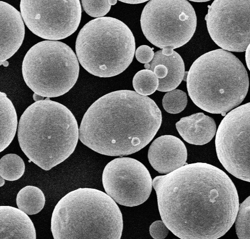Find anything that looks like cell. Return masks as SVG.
<instances>
[{"mask_svg":"<svg viewBox=\"0 0 250 239\" xmlns=\"http://www.w3.org/2000/svg\"><path fill=\"white\" fill-rule=\"evenodd\" d=\"M80 64L70 47L63 42L45 40L32 47L22 63L23 78L36 95L50 98L62 96L74 86Z\"/></svg>","mask_w":250,"mask_h":239,"instance_id":"cell-7","label":"cell"},{"mask_svg":"<svg viewBox=\"0 0 250 239\" xmlns=\"http://www.w3.org/2000/svg\"><path fill=\"white\" fill-rule=\"evenodd\" d=\"M44 193L39 188L27 186L17 194L16 202L19 209L27 215H35L44 208L45 204Z\"/></svg>","mask_w":250,"mask_h":239,"instance_id":"cell-19","label":"cell"},{"mask_svg":"<svg viewBox=\"0 0 250 239\" xmlns=\"http://www.w3.org/2000/svg\"><path fill=\"white\" fill-rule=\"evenodd\" d=\"M186 82L188 96L195 105L223 116L244 101L249 87L243 63L222 49L198 58L189 68Z\"/></svg>","mask_w":250,"mask_h":239,"instance_id":"cell-4","label":"cell"},{"mask_svg":"<svg viewBox=\"0 0 250 239\" xmlns=\"http://www.w3.org/2000/svg\"><path fill=\"white\" fill-rule=\"evenodd\" d=\"M153 72L159 80H163L167 76L168 70L165 65H158L154 67Z\"/></svg>","mask_w":250,"mask_h":239,"instance_id":"cell-27","label":"cell"},{"mask_svg":"<svg viewBox=\"0 0 250 239\" xmlns=\"http://www.w3.org/2000/svg\"><path fill=\"white\" fill-rule=\"evenodd\" d=\"M176 126L186 142L196 146H203L209 142L217 131L214 120L202 113L182 118L176 123Z\"/></svg>","mask_w":250,"mask_h":239,"instance_id":"cell-15","label":"cell"},{"mask_svg":"<svg viewBox=\"0 0 250 239\" xmlns=\"http://www.w3.org/2000/svg\"><path fill=\"white\" fill-rule=\"evenodd\" d=\"M44 98L34 93L33 95V100L36 101L44 100Z\"/></svg>","mask_w":250,"mask_h":239,"instance_id":"cell-30","label":"cell"},{"mask_svg":"<svg viewBox=\"0 0 250 239\" xmlns=\"http://www.w3.org/2000/svg\"><path fill=\"white\" fill-rule=\"evenodd\" d=\"M104 190L116 203L125 207L139 206L147 200L152 190L148 170L139 160L119 158L105 166L102 175Z\"/></svg>","mask_w":250,"mask_h":239,"instance_id":"cell-12","label":"cell"},{"mask_svg":"<svg viewBox=\"0 0 250 239\" xmlns=\"http://www.w3.org/2000/svg\"><path fill=\"white\" fill-rule=\"evenodd\" d=\"M149 232L154 239H164L168 235L169 229L162 220H157L151 225Z\"/></svg>","mask_w":250,"mask_h":239,"instance_id":"cell-25","label":"cell"},{"mask_svg":"<svg viewBox=\"0 0 250 239\" xmlns=\"http://www.w3.org/2000/svg\"><path fill=\"white\" fill-rule=\"evenodd\" d=\"M148 160L161 174H168L187 165L188 152L185 143L176 137L164 135L155 139L148 151Z\"/></svg>","mask_w":250,"mask_h":239,"instance_id":"cell-13","label":"cell"},{"mask_svg":"<svg viewBox=\"0 0 250 239\" xmlns=\"http://www.w3.org/2000/svg\"><path fill=\"white\" fill-rule=\"evenodd\" d=\"M8 65H9V63H8V61H5V62H3V64H2V65H3V66H5V67H7V66H8Z\"/></svg>","mask_w":250,"mask_h":239,"instance_id":"cell-34","label":"cell"},{"mask_svg":"<svg viewBox=\"0 0 250 239\" xmlns=\"http://www.w3.org/2000/svg\"><path fill=\"white\" fill-rule=\"evenodd\" d=\"M82 2L85 12L90 16L98 19L105 16L110 11L111 6L109 0L107 1L83 0Z\"/></svg>","mask_w":250,"mask_h":239,"instance_id":"cell-24","label":"cell"},{"mask_svg":"<svg viewBox=\"0 0 250 239\" xmlns=\"http://www.w3.org/2000/svg\"><path fill=\"white\" fill-rule=\"evenodd\" d=\"M20 8L28 29L38 37L50 40H61L72 35L82 19L79 0H22Z\"/></svg>","mask_w":250,"mask_h":239,"instance_id":"cell-10","label":"cell"},{"mask_svg":"<svg viewBox=\"0 0 250 239\" xmlns=\"http://www.w3.org/2000/svg\"><path fill=\"white\" fill-rule=\"evenodd\" d=\"M123 226L116 202L91 188H80L64 196L51 220L54 239H120Z\"/></svg>","mask_w":250,"mask_h":239,"instance_id":"cell-5","label":"cell"},{"mask_svg":"<svg viewBox=\"0 0 250 239\" xmlns=\"http://www.w3.org/2000/svg\"><path fill=\"white\" fill-rule=\"evenodd\" d=\"M194 2H206L209 1V0H191Z\"/></svg>","mask_w":250,"mask_h":239,"instance_id":"cell-32","label":"cell"},{"mask_svg":"<svg viewBox=\"0 0 250 239\" xmlns=\"http://www.w3.org/2000/svg\"><path fill=\"white\" fill-rule=\"evenodd\" d=\"M250 199L249 196L239 207L236 220V230L239 239H250Z\"/></svg>","mask_w":250,"mask_h":239,"instance_id":"cell-23","label":"cell"},{"mask_svg":"<svg viewBox=\"0 0 250 239\" xmlns=\"http://www.w3.org/2000/svg\"><path fill=\"white\" fill-rule=\"evenodd\" d=\"M133 33L123 21L104 17L85 24L76 41L77 58L85 71L100 78L122 74L135 53Z\"/></svg>","mask_w":250,"mask_h":239,"instance_id":"cell-6","label":"cell"},{"mask_svg":"<svg viewBox=\"0 0 250 239\" xmlns=\"http://www.w3.org/2000/svg\"><path fill=\"white\" fill-rule=\"evenodd\" d=\"M24 36L21 13L11 5L0 1V66L17 52Z\"/></svg>","mask_w":250,"mask_h":239,"instance_id":"cell-14","label":"cell"},{"mask_svg":"<svg viewBox=\"0 0 250 239\" xmlns=\"http://www.w3.org/2000/svg\"><path fill=\"white\" fill-rule=\"evenodd\" d=\"M133 85L136 92L142 96H148L156 92L159 87V80L149 70L138 72L134 77Z\"/></svg>","mask_w":250,"mask_h":239,"instance_id":"cell-21","label":"cell"},{"mask_svg":"<svg viewBox=\"0 0 250 239\" xmlns=\"http://www.w3.org/2000/svg\"><path fill=\"white\" fill-rule=\"evenodd\" d=\"M250 103L239 106L221 121L215 137L220 163L232 176L250 182Z\"/></svg>","mask_w":250,"mask_h":239,"instance_id":"cell-9","label":"cell"},{"mask_svg":"<svg viewBox=\"0 0 250 239\" xmlns=\"http://www.w3.org/2000/svg\"><path fill=\"white\" fill-rule=\"evenodd\" d=\"M188 103L187 94L182 90L175 89L164 96L162 104L167 112L171 114L182 113Z\"/></svg>","mask_w":250,"mask_h":239,"instance_id":"cell-22","label":"cell"},{"mask_svg":"<svg viewBox=\"0 0 250 239\" xmlns=\"http://www.w3.org/2000/svg\"><path fill=\"white\" fill-rule=\"evenodd\" d=\"M18 125V117L13 102L0 91V153L13 140Z\"/></svg>","mask_w":250,"mask_h":239,"instance_id":"cell-18","label":"cell"},{"mask_svg":"<svg viewBox=\"0 0 250 239\" xmlns=\"http://www.w3.org/2000/svg\"><path fill=\"white\" fill-rule=\"evenodd\" d=\"M149 70L153 71L155 67L158 65H165L168 70L165 79L159 80L157 90L160 92H169L176 89L183 81L185 77V66L182 57L174 51L169 56H164L162 50L154 53L152 60L149 63Z\"/></svg>","mask_w":250,"mask_h":239,"instance_id":"cell-17","label":"cell"},{"mask_svg":"<svg viewBox=\"0 0 250 239\" xmlns=\"http://www.w3.org/2000/svg\"><path fill=\"white\" fill-rule=\"evenodd\" d=\"M25 172L23 159L16 154H8L0 159V176L5 180H19Z\"/></svg>","mask_w":250,"mask_h":239,"instance_id":"cell-20","label":"cell"},{"mask_svg":"<svg viewBox=\"0 0 250 239\" xmlns=\"http://www.w3.org/2000/svg\"><path fill=\"white\" fill-rule=\"evenodd\" d=\"M5 184V180L1 176H0V187L3 186Z\"/></svg>","mask_w":250,"mask_h":239,"instance_id":"cell-31","label":"cell"},{"mask_svg":"<svg viewBox=\"0 0 250 239\" xmlns=\"http://www.w3.org/2000/svg\"><path fill=\"white\" fill-rule=\"evenodd\" d=\"M250 44L248 46L246 50V61L247 63V67L249 71L250 70Z\"/></svg>","mask_w":250,"mask_h":239,"instance_id":"cell-29","label":"cell"},{"mask_svg":"<svg viewBox=\"0 0 250 239\" xmlns=\"http://www.w3.org/2000/svg\"><path fill=\"white\" fill-rule=\"evenodd\" d=\"M205 20L218 46L231 52L245 51L250 42V0H215Z\"/></svg>","mask_w":250,"mask_h":239,"instance_id":"cell-11","label":"cell"},{"mask_svg":"<svg viewBox=\"0 0 250 239\" xmlns=\"http://www.w3.org/2000/svg\"><path fill=\"white\" fill-rule=\"evenodd\" d=\"M145 37L169 56L174 49L191 40L197 27V17L186 0H151L145 6L141 17Z\"/></svg>","mask_w":250,"mask_h":239,"instance_id":"cell-8","label":"cell"},{"mask_svg":"<svg viewBox=\"0 0 250 239\" xmlns=\"http://www.w3.org/2000/svg\"><path fill=\"white\" fill-rule=\"evenodd\" d=\"M144 67L146 68V70H149L150 67L149 63L145 64Z\"/></svg>","mask_w":250,"mask_h":239,"instance_id":"cell-33","label":"cell"},{"mask_svg":"<svg viewBox=\"0 0 250 239\" xmlns=\"http://www.w3.org/2000/svg\"><path fill=\"white\" fill-rule=\"evenodd\" d=\"M32 221L24 212L11 206H0V239H36Z\"/></svg>","mask_w":250,"mask_h":239,"instance_id":"cell-16","label":"cell"},{"mask_svg":"<svg viewBox=\"0 0 250 239\" xmlns=\"http://www.w3.org/2000/svg\"><path fill=\"white\" fill-rule=\"evenodd\" d=\"M120 2H122L127 4H141L146 1V0H125V1H123V0H120Z\"/></svg>","mask_w":250,"mask_h":239,"instance_id":"cell-28","label":"cell"},{"mask_svg":"<svg viewBox=\"0 0 250 239\" xmlns=\"http://www.w3.org/2000/svg\"><path fill=\"white\" fill-rule=\"evenodd\" d=\"M152 186L163 223L181 239H218L235 223L239 207L237 190L217 167L187 164L156 177Z\"/></svg>","mask_w":250,"mask_h":239,"instance_id":"cell-1","label":"cell"},{"mask_svg":"<svg viewBox=\"0 0 250 239\" xmlns=\"http://www.w3.org/2000/svg\"><path fill=\"white\" fill-rule=\"evenodd\" d=\"M18 138L30 161L49 171L72 155L79 141V127L71 111L46 98L25 109L19 122Z\"/></svg>","mask_w":250,"mask_h":239,"instance_id":"cell-3","label":"cell"},{"mask_svg":"<svg viewBox=\"0 0 250 239\" xmlns=\"http://www.w3.org/2000/svg\"><path fill=\"white\" fill-rule=\"evenodd\" d=\"M162 122L161 110L153 100L133 91L119 90L93 102L82 119L79 138L101 155L128 156L147 146Z\"/></svg>","mask_w":250,"mask_h":239,"instance_id":"cell-2","label":"cell"},{"mask_svg":"<svg viewBox=\"0 0 250 239\" xmlns=\"http://www.w3.org/2000/svg\"><path fill=\"white\" fill-rule=\"evenodd\" d=\"M153 48L147 45H142L137 49L135 57L137 61L141 63L146 64L151 62L154 53Z\"/></svg>","mask_w":250,"mask_h":239,"instance_id":"cell-26","label":"cell"}]
</instances>
